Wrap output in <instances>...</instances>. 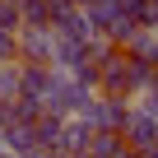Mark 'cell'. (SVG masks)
<instances>
[{
  "label": "cell",
  "mask_w": 158,
  "mask_h": 158,
  "mask_svg": "<svg viewBox=\"0 0 158 158\" xmlns=\"http://www.w3.org/2000/svg\"><path fill=\"white\" fill-rule=\"evenodd\" d=\"M51 47H56L51 28H19L14 33V60L19 65H47L51 70Z\"/></svg>",
  "instance_id": "cell-2"
},
{
  "label": "cell",
  "mask_w": 158,
  "mask_h": 158,
  "mask_svg": "<svg viewBox=\"0 0 158 158\" xmlns=\"http://www.w3.org/2000/svg\"><path fill=\"white\" fill-rule=\"evenodd\" d=\"M19 28H47V0H23L19 5Z\"/></svg>",
  "instance_id": "cell-9"
},
{
  "label": "cell",
  "mask_w": 158,
  "mask_h": 158,
  "mask_svg": "<svg viewBox=\"0 0 158 158\" xmlns=\"http://www.w3.org/2000/svg\"><path fill=\"white\" fill-rule=\"evenodd\" d=\"M0 158H14V153H5V149H0Z\"/></svg>",
  "instance_id": "cell-15"
},
{
  "label": "cell",
  "mask_w": 158,
  "mask_h": 158,
  "mask_svg": "<svg viewBox=\"0 0 158 158\" xmlns=\"http://www.w3.org/2000/svg\"><path fill=\"white\" fill-rule=\"evenodd\" d=\"M0 28H5V33H19V5L0 0Z\"/></svg>",
  "instance_id": "cell-10"
},
{
  "label": "cell",
  "mask_w": 158,
  "mask_h": 158,
  "mask_svg": "<svg viewBox=\"0 0 158 158\" xmlns=\"http://www.w3.org/2000/svg\"><path fill=\"white\" fill-rule=\"evenodd\" d=\"M70 5H74V10H84V5H89V0H70Z\"/></svg>",
  "instance_id": "cell-13"
},
{
  "label": "cell",
  "mask_w": 158,
  "mask_h": 158,
  "mask_svg": "<svg viewBox=\"0 0 158 158\" xmlns=\"http://www.w3.org/2000/svg\"><path fill=\"white\" fill-rule=\"evenodd\" d=\"M89 153H93V158H121V153H126V139H121L116 130H93V135H89Z\"/></svg>",
  "instance_id": "cell-7"
},
{
  "label": "cell",
  "mask_w": 158,
  "mask_h": 158,
  "mask_svg": "<svg viewBox=\"0 0 158 158\" xmlns=\"http://www.w3.org/2000/svg\"><path fill=\"white\" fill-rule=\"evenodd\" d=\"M121 158H149V153H135V149H126V153H121Z\"/></svg>",
  "instance_id": "cell-12"
},
{
  "label": "cell",
  "mask_w": 158,
  "mask_h": 158,
  "mask_svg": "<svg viewBox=\"0 0 158 158\" xmlns=\"http://www.w3.org/2000/svg\"><path fill=\"white\" fill-rule=\"evenodd\" d=\"M89 126L84 121H74V116H65V126H60V139H56V153L60 158H74V153H89Z\"/></svg>",
  "instance_id": "cell-5"
},
{
  "label": "cell",
  "mask_w": 158,
  "mask_h": 158,
  "mask_svg": "<svg viewBox=\"0 0 158 158\" xmlns=\"http://www.w3.org/2000/svg\"><path fill=\"white\" fill-rule=\"evenodd\" d=\"M0 149H5V121H0Z\"/></svg>",
  "instance_id": "cell-14"
},
{
  "label": "cell",
  "mask_w": 158,
  "mask_h": 158,
  "mask_svg": "<svg viewBox=\"0 0 158 158\" xmlns=\"http://www.w3.org/2000/svg\"><path fill=\"white\" fill-rule=\"evenodd\" d=\"M33 149H37V135H33V126H19V121H10V126H5V153L23 158V153H33Z\"/></svg>",
  "instance_id": "cell-6"
},
{
  "label": "cell",
  "mask_w": 158,
  "mask_h": 158,
  "mask_svg": "<svg viewBox=\"0 0 158 158\" xmlns=\"http://www.w3.org/2000/svg\"><path fill=\"white\" fill-rule=\"evenodd\" d=\"M74 158H93V153H74Z\"/></svg>",
  "instance_id": "cell-16"
},
{
  "label": "cell",
  "mask_w": 158,
  "mask_h": 158,
  "mask_svg": "<svg viewBox=\"0 0 158 158\" xmlns=\"http://www.w3.org/2000/svg\"><path fill=\"white\" fill-rule=\"evenodd\" d=\"M19 98V60H5V65H0V102H14Z\"/></svg>",
  "instance_id": "cell-8"
},
{
  "label": "cell",
  "mask_w": 158,
  "mask_h": 158,
  "mask_svg": "<svg viewBox=\"0 0 158 158\" xmlns=\"http://www.w3.org/2000/svg\"><path fill=\"white\" fill-rule=\"evenodd\" d=\"M121 139H126V149L149 153V149L158 144V121H153V116H144L139 107H130V112H126V126H121Z\"/></svg>",
  "instance_id": "cell-3"
},
{
  "label": "cell",
  "mask_w": 158,
  "mask_h": 158,
  "mask_svg": "<svg viewBox=\"0 0 158 158\" xmlns=\"http://www.w3.org/2000/svg\"><path fill=\"white\" fill-rule=\"evenodd\" d=\"M51 74H56V70H47V65H19V98L42 102L47 89H51Z\"/></svg>",
  "instance_id": "cell-4"
},
{
  "label": "cell",
  "mask_w": 158,
  "mask_h": 158,
  "mask_svg": "<svg viewBox=\"0 0 158 158\" xmlns=\"http://www.w3.org/2000/svg\"><path fill=\"white\" fill-rule=\"evenodd\" d=\"M5 60H14V33L0 28V65H5Z\"/></svg>",
  "instance_id": "cell-11"
},
{
  "label": "cell",
  "mask_w": 158,
  "mask_h": 158,
  "mask_svg": "<svg viewBox=\"0 0 158 158\" xmlns=\"http://www.w3.org/2000/svg\"><path fill=\"white\" fill-rule=\"evenodd\" d=\"M126 112H130V102L93 93V98H89L84 107L74 112V121H84L89 130H116V135H121V126H126Z\"/></svg>",
  "instance_id": "cell-1"
},
{
  "label": "cell",
  "mask_w": 158,
  "mask_h": 158,
  "mask_svg": "<svg viewBox=\"0 0 158 158\" xmlns=\"http://www.w3.org/2000/svg\"><path fill=\"white\" fill-rule=\"evenodd\" d=\"M10 5H23V0H10Z\"/></svg>",
  "instance_id": "cell-17"
}]
</instances>
